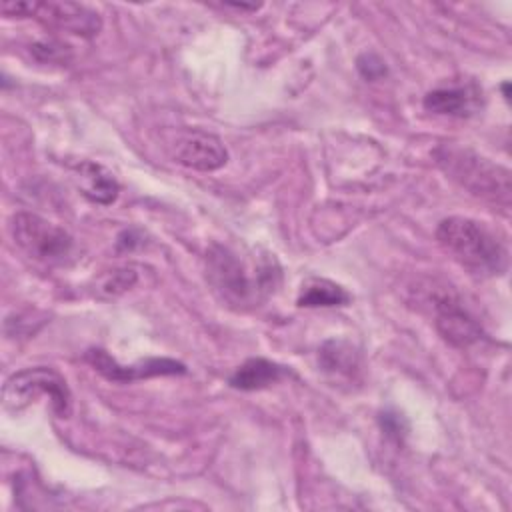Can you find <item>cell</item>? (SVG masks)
Instances as JSON below:
<instances>
[{"mask_svg":"<svg viewBox=\"0 0 512 512\" xmlns=\"http://www.w3.org/2000/svg\"><path fill=\"white\" fill-rule=\"evenodd\" d=\"M434 158L444 174L472 196L502 208L510 206L508 168L462 146H440L434 150Z\"/></svg>","mask_w":512,"mask_h":512,"instance_id":"3957f363","label":"cell"},{"mask_svg":"<svg viewBox=\"0 0 512 512\" xmlns=\"http://www.w3.org/2000/svg\"><path fill=\"white\" fill-rule=\"evenodd\" d=\"M320 368L336 378H352L360 368V356L356 348L346 340H326L318 350Z\"/></svg>","mask_w":512,"mask_h":512,"instance_id":"5bb4252c","label":"cell"},{"mask_svg":"<svg viewBox=\"0 0 512 512\" xmlns=\"http://www.w3.org/2000/svg\"><path fill=\"white\" fill-rule=\"evenodd\" d=\"M32 16L52 28L78 34L82 38H92L102 28L98 12L74 2H36Z\"/></svg>","mask_w":512,"mask_h":512,"instance_id":"9c48e42d","label":"cell"},{"mask_svg":"<svg viewBox=\"0 0 512 512\" xmlns=\"http://www.w3.org/2000/svg\"><path fill=\"white\" fill-rule=\"evenodd\" d=\"M36 8V2H2L0 10L4 16H16V18H32Z\"/></svg>","mask_w":512,"mask_h":512,"instance_id":"d6986e66","label":"cell"},{"mask_svg":"<svg viewBox=\"0 0 512 512\" xmlns=\"http://www.w3.org/2000/svg\"><path fill=\"white\" fill-rule=\"evenodd\" d=\"M356 68L362 74V78H366V80H380L388 72L384 60L378 54H374V52L360 54L358 60H356Z\"/></svg>","mask_w":512,"mask_h":512,"instance_id":"ac0fdd59","label":"cell"},{"mask_svg":"<svg viewBox=\"0 0 512 512\" xmlns=\"http://www.w3.org/2000/svg\"><path fill=\"white\" fill-rule=\"evenodd\" d=\"M224 4L230 8H236V10H250V12L260 8V4H244V2H224Z\"/></svg>","mask_w":512,"mask_h":512,"instance_id":"ffe728a7","label":"cell"},{"mask_svg":"<svg viewBox=\"0 0 512 512\" xmlns=\"http://www.w3.org/2000/svg\"><path fill=\"white\" fill-rule=\"evenodd\" d=\"M32 54L42 62H66L70 58V48L56 40H42L32 46Z\"/></svg>","mask_w":512,"mask_h":512,"instance_id":"2e32d148","label":"cell"},{"mask_svg":"<svg viewBox=\"0 0 512 512\" xmlns=\"http://www.w3.org/2000/svg\"><path fill=\"white\" fill-rule=\"evenodd\" d=\"M206 278L222 302L236 310H250L276 292L282 272L270 252L212 244L206 252Z\"/></svg>","mask_w":512,"mask_h":512,"instance_id":"6da1fadb","label":"cell"},{"mask_svg":"<svg viewBox=\"0 0 512 512\" xmlns=\"http://www.w3.org/2000/svg\"><path fill=\"white\" fill-rule=\"evenodd\" d=\"M438 244L466 270L478 276H498L508 266L504 242L482 222L448 216L436 228Z\"/></svg>","mask_w":512,"mask_h":512,"instance_id":"7a4b0ae2","label":"cell"},{"mask_svg":"<svg viewBox=\"0 0 512 512\" xmlns=\"http://www.w3.org/2000/svg\"><path fill=\"white\" fill-rule=\"evenodd\" d=\"M482 90L476 82H454L438 86L424 96V108L432 114L468 118L482 108Z\"/></svg>","mask_w":512,"mask_h":512,"instance_id":"30bf717a","label":"cell"},{"mask_svg":"<svg viewBox=\"0 0 512 512\" xmlns=\"http://www.w3.org/2000/svg\"><path fill=\"white\" fill-rule=\"evenodd\" d=\"M508 88H510V84H508V82H504V84H502V90H504V98H506V100L510 98V94H508Z\"/></svg>","mask_w":512,"mask_h":512,"instance_id":"44dd1931","label":"cell"},{"mask_svg":"<svg viewBox=\"0 0 512 512\" xmlns=\"http://www.w3.org/2000/svg\"><path fill=\"white\" fill-rule=\"evenodd\" d=\"M10 236L26 256L48 264L62 262L74 246L64 228L32 212H16L10 218Z\"/></svg>","mask_w":512,"mask_h":512,"instance_id":"5b68a950","label":"cell"},{"mask_svg":"<svg viewBox=\"0 0 512 512\" xmlns=\"http://www.w3.org/2000/svg\"><path fill=\"white\" fill-rule=\"evenodd\" d=\"M380 428L394 442H402L404 436L408 434V422L396 410H384L380 414Z\"/></svg>","mask_w":512,"mask_h":512,"instance_id":"e0dca14e","label":"cell"},{"mask_svg":"<svg viewBox=\"0 0 512 512\" xmlns=\"http://www.w3.org/2000/svg\"><path fill=\"white\" fill-rule=\"evenodd\" d=\"M136 282H138V272L130 266H124V268H114L102 274L96 280L94 288H96V296L100 298H116L126 290H130Z\"/></svg>","mask_w":512,"mask_h":512,"instance_id":"9a60e30c","label":"cell"},{"mask_svg":"<svg viewBox=\"0 0 512 512\" xmlns=\"http://www.w3.org/2000/svg\"><path fill=\"white\" fill-rule=\"evenodd\" d=\"M74 172H76V180H78L82 194L90 202L108 206L116 200L120 186H118L114 174L108 172L104 166L84 160L74 166Z\"/></svg>","mask_w":512,"mask_h":512,"instance_id":"8fae6325","label":"cell"},{"mask_svg":"<svg viewBox=\"0 0 512 512\" xmlns=\"http://www.w3.org/2000/svg\"><path fill=\"white\" fill-rule=\"evenodd\" d=\"M352 300L346 288L328 280V278H306L300 286L296 304L302 308H332V306H346Z\"/></svg>","mask_w":512,"mask_h":512,"instance_id":"4fadbf2b","label":"cell"},{"mask_svg":"<svg viewBox=\"0 0 512 512\" xmlns=\"http://www.w3.org/2000/svg\"><path fill=\"white\" fill-rule=\"evenodd\" d=\"M84 358L98 374H102L106 380H112V382H134V380L152 378V376L186 374V366L172 358H146V360H138L136 364L124 366V364H118L106 350H100V348H90Z\"/></svg>","mask_w":512,"mask_h":512,"instance_id":"ba28073f","label":"cell"},{"mask_svg":"<svg viewBox=\"0 0 512 512\" xmlns=\"http://www.w3.org/2000/svg\"><path fill=\"white\" fill-rule=\"evenodd\" d=\"M430 308L434 310V324L440 336L456 346V348H468L484 338V332L480 324L464 310L458 296L448 290L440 288L430 292Z\"/></svg>","mask_w":512,"mask_h":512,"instance_id":"52a82bcc","label":"cell"},{"mask_svg":"<svg viewBox=\"0 0 512 512\" xmlns=\"http://www.w3.org/2000/svg\"><path fill=\"white\" fill-rule=\"evenodd\" d=\"M166 148L174 162L198 172H214L228 160L222 140L200 128H180L170 132Z\"/></svg>","mask_w":512,"mask_h":512,"instance_id":"8992f818","label":"cell"},{"mask_svg":"<svg viewBox=\"0 0 512 512\" xmlns=\"http://www.w3.org/2000/svg\"><path fill=\"white\" fill-rule=\"evenodd\" d=\"M40 394L50 396L52 408L60 418L70 416L72 396L66 386V380L58 372L46 366L26 368L12 374L2 388V402L6 410L20 412L30 402H34Z\"/></svg>","mask_w":512,"mask_h":512,"instance_id":"277c9868","label":"cell"},{"mask_svg":"<svg viewBox=\"0 0 512 512\" xmlns=\"http://www.w3.org/2000/svg\"><path fill=\"white\" fill-rule=\"evenodd\" d=\"M288 374V370L272 360L266 358H248L244 364H240L234 374L230 376L228 384L236 390H262L270 384H276Z\"/></svg>","mask_w":512,"mask_h":512,"instance_id":"7c38bea8","label":"cell"}]
</instances>
